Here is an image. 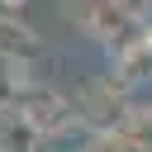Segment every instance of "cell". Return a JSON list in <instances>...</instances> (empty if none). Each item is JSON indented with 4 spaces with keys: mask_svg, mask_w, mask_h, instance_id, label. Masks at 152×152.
I'll return each mask as SVG.
<instances>
[{
    "mask_svg": "<svg viewBox=\"0 0 152 152\" xmlns=\"http://www.w3.org/2000/svg\"><path fill=\"white\" fill-rule=\"evenodd\" d=\"M128 109H133V100L119 76H90L76 90V124H86L90 133H119Z\"/></svg>",
    "mask_w": 152,
    "mask_h": 152,
    "instance_id": "cell-1",
    "label": "cell"
},
{
    "mask_svg": "<svg viewBox=\"0 0 152 152\" xmlns=\"http://www.w3.org/2000/svg\"><path fill=\"white\" fill-rule=\"evenodd\" d=\"M24 119H28V128L38 133V138H57V133H66L71 124H76V104L52 86V81H33L28 76V86L19 90V104H14Z\"/></svg>",
    "mask_w": 152,
    "mask_h": 152,
    "instance_id": "cell-2",
    "label": "cell"
},
{
    "mask_svg": "<svg viewBox=\"0 0 152 152\" xmlns=\"http://www.w3.org/2000/svg\"><path fill=\"white\" fill-rule=\"evenodd\" d=\"M0 57L5 62H19V66H33L43 57V38L19 14H5V10H0Z\"/></svg>",
    "mask_w": 152,
    "mask_h": 152,
    "instance_id": "cell-3",
    "label": "cell"
},
{
    "mask_svg": "<svg viewBox=\"0 0 152 152\" xmlns=\"http://www.w3.org/2000/svg\"><path fill=\"white\" fill-rule=\"evenodd\" d=\"M38 147V133L28 128V119L10 104V109H0V152H33Z\"/></svg>",
    "mask_w": 152,
    "mask_h": 152,
    "instance_id": "cell-4",
    "label": "cell"
},
{
    "mask_svg": "<svg viewBox=\"0 0 152 152\" xmlns=\"http://www.w3.org/2000/svg\"><path fill=\"white\" fill-rule=\"evenodd\" d=\"M133 147H147L152 152V109H128V119H124V128H119Z\"/></svg>",
    "mask_w": 152,
    "mask_h": 152,
    "instance_id": "cell-5",
    "label": "cell"
},
{
    "mask_svg": "<svg viewBox=\"0 0 152 152\" xmlns=\"http://www.w3.org/2000/svg\"><path fill=\"white\" fill-rule=\"evenodd\" d=\"M119 5H124V10H128V14H133V19H138V14H147V10H152V0H119Z\"/></svg>",
    "mask_w": 152,
    "mask_h": 152,
    "instance_id": "cell-6",
    "label": "cell"
},
{
    "mask_svg": "<svg viewBox=\"0 0 152 152\" xmlns=\"http://www.w3.org/2000/svg\"><path fill=\"white\" fill-rule=\"evenodd\" d=\"M14 5H19V0H0V10H5V14H14Z\"/></svg>",
    "mask_w": 152,
    "mask_h": 152,
    "instance_id": "cell-7",
    "label": "cell"
}]
</instances>
